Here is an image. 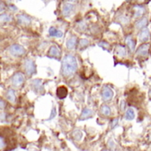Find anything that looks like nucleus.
Segmentation results:
<instances>
[{"instance_id":"obj_1","label":"nucleus","mask_w":151,"mask_h":151,"mask_svg":"<svg viewBox=\"0 0 151 151\" xmlns=\"http://www.w3.org/2000/svg\"><path fill=\"white\" fill-rule=\"evenodd\" d=\"M78 69V62L76 58L72 54H67L63 58L61 65V73L64 77L69 78L73 76Z\"/></svg>"},{"instance_id":"obj_2","label":"nucleus","mask_w":151,"mask_h":151,"mask_svg":"<svg viewBox=\"0 0 151 151\" xmlns=\"http://www.w3.org/2000/svg\"><path fill=\"white\" fill-rule=\"evenodd\" d=\"M25 81H26V77H25L24 73H22L20 72L15 73L11 77V84L15 88H21L23 86V84L25 83Z\"/></svg>"},{"instance_id":"obj_3","label":"nucleus","mask_w":151,"mask_h":151,"mask_svg":"<svg viewBox=\"0 0 151 151\" xmlns=\"http://www.w3.org/2000/svg\"><path fill=\"white\" fill-rule=\"evenodd\" d=\"M8 51H9V54L11 56L15 57V58H19V57H22L26 54V49L19 43L12 44L9 47Z\"/></svg>"},{"instance_id":"obj_4","label":"nucleus","mask_w":151,"mask_h":151,"mask_svg":"<svg viewBox=\"0 0 151 151\" xmlns=\"http://www.w3.org/2000/svg\"><path fill=\"white\" fill-rule=\"evenodd\" d=\"M23 68H24L25 73L27 76H32V75H34L36 73V65H35V63L31 58L25 59V61L23 63Z\"/></svg>"},{"instance_id":"obj_5","label":"nucleus","mask_w":151,"mask_h":151,"mask_svg":"<svg viewBox=\"0 0 151 151\" xmlns=\"http://www.w3.org/2000/svg\"><path fill=\"white\" fill-rule=\"evenodd\" d=\"M16 20L17 23L19 26H24V27H27L30 26L32 23V19L30 16H28L26 13H19L16 16Z\"/></svg>"},{"instance_id":"obj_6","label":"nucleus","mask_w":151,"mask_h":151,"mask_svg":"<svg viewBox=\"0 0 151 151\" xmlns=\"http://www.w3.org/2000/svg\"><path fill=\"white\" fill-rule=\"evenodd\" d=\"M47 57L50 58H56V59H59L61 57V50L59 49V47L58 45H51L48 50L47 53Z\"/></svg>"},{"instance_id":"obj_7","label":"nucleus","mask_w":151,"mask_h":151,"mask_svg":"<svg viewBox=\"0 0 151 151\" xmlns=\"http://www.w3.org/2000/svg\"><path fill=\"white\" fill-rule=\"evenodd\" d=\"M101 95H102V98L104 101H111L114 96V91L112 90V88L111 87L105 86L103 88Z\"/></svg>"},{"instance_id":"obj_8","label":"nucleus","mask_w":151,"mask_h":151,"mask_svg":"<svg viewBox=\"0 0 151 151\" xmlns=\"http://www.w3.org/2000/svg\"><path fill=\"white\" fill-rule=\"evenodd\" d=\"M74 11V5L73 4H71L70 2L65 3L62 6V14L65 17H68L70 16Z\"/></svg>"},{"instance_id":"obj_9","label":"nucleus","mask_w":151,"mask_h":151,"mask_svg":"<svg viewBox=\"0 0 151 151\" xmlns=\"http://www.w3.org/2000/svg\"><path fill=\"white\" fill-rule=\"evenodd\" d=\"M31 87L35 93H42L43 92V85H42V81L39 79L33 80L31 81Z\"/></svg>"},{"instance_id":"obj_10","label":"nucleus","mask_w":151,"mask_h":151,"mask_svg":"<svg viewBox=\"0 0 151 151\" xmlns=\"http://www.w3.org/2000/svg\"><path fill=\"white\" fill-rule=\"evenodd\" d=\"M5 97H6L7 101L10 102L11 104H15L16 100H17L16 91L13 88H8L6 93H5Z\"/></svg>"},{"instance_id":"obj_11","label":"nucleus","mask_w":151,"mask_h":151,"mask_svg":"<svg viewBox=\"0 0 151 151\" xmlns=\"http://www.w3.org/2000/svg\"><path fill=\"white\" fill-rule=\"evenodd\" d=\"M148 54H149V44L147 43L142 44L136 51V55L140 57H147Z\"/></svg>"},{"instance_id":"obj_12","label":"nucleus","mask_w":151,"mask_h":151,"mask_svg":"<svg viewBox=\"0 0 151 151\" xmlns=\"http://www.w3.org/2000/svg\"><path fill=\"white\" fill-rule=\"evenodd\" d=\"M49 35L51 37L61 38V37H63V32L55 27H50L49 28Z\"/></svg>"},{"instance_id":"obj_13","label":"nucleus","mask_w":151,"mask_h":151,"mask_svg":"<svg viewBox=\"0 0 151 151\" xmlns=\"http://www.w3.org/2000/svg\"><path fill=\"white\" fill-rule=\"evenodd\" d=\"M77 37L76 36H71V37H69L68 39H67V41H66V43H65V45H66V48L68 49V50H74L75 49V47H76V45H77Z\"/></svg>"},{"instance_id":"obj_14","label":"nucleus","mask_w":151,"mask_h":151,"mask_svg":"<svg viewBox=\"0 0 151 151\" xmlns=\"http://www.w3.org/2000/svg\"><path fill=\"white\" fill-rule=\"evenodd\" d=\"M57 96L59 98V99H64L67 96V94H68V90L67 88L65 87V86H60L57 88Z\"/></svg>"},{"instance_id":"obj_15","label":"nucleus","mask_w":151,"mask_h":151,"mask_svg":"<svg viewBox=\"0 0 151 151\" xmlns=\"http://www.w3.org/2000/svg\"><path fill=\"white\" fill-rule=\"evenodd\" d=\"M13 20V16L11 13H1L0 14V23L6 24Z\"/></svg>"},{"instance_id":"obj_16","label":"nucleus","mask_w":151,"mask_h":151,"mask_svg":"<svg viewBox=\"0 0 151 151\" xmlns=\"http://www.w3.org/2000/svg\"><path fill=\"white\" fill-rule=\"evenodd\" d=\"M115 54L119 58H125L127 56V50L123 45H117L115 48Z\"/></svg>"},{"instance_id":"obj_17","label":"nucleus","mask_w":151,"mask_h":151,"mask_svg":"<svg viewBox=\"0 0 151 151\" xmlns=\"http://www.w3.org/2000/svg\"><path fill=\"white\" fill-rule=\"evenodd\" d=\"M145 9L143 6L142 5H134V18L138 19L141 18L143 14H144Z\"/></svg>"},{"instance_id":"obj_18","label":"nucleus","mask_w":151,"mask_h":151,"mask_svg":"<svg viewBox=\"0 0 151 151\" xmlns=\"http://www.w3.org/2000/svg\"><path fill=\"white\" fill-rule=\"evenodd\" d=\"M149 39H150V31L148 28H143L139 35V40L144 42H147Z\"/></svg>"},{"instance_id":"obj_19","label":"nucleus","mask_w":151,"mask_h":151,"mask_svg":"<svg viewBox=\"0 0 151 151\" xmlns=\"http://www.w3.org/2000/svg\"><path fill=\"white\" fill-rule=\"evenodd\" d=\"M126 42H127V45L129 49V50L131 52H134L135 50V46H136V42L132 38V36L128 35L126 39Z\"/></svg>"},{"instance_id":"obj_20","label":"nucleus","mask_w":151,"mask_h":151,"mask_svg":"<svg viewBox=\"0 0 151 151\" xmlns=\"http://www.w3.org/2000/svg\"><path fill=\"white\" fill-rule=\"evenodd\" d=\"M93 114V111L89 109V108H84L81 111V117H80V120H85L88 119L89 118H91Z\"/></svg>"},{"instance_id":"obj_21","label":"nucleus","mask_w":151,"mask_h":151,"mask_svg":"<svg viewBox=\"0 0 151 151\" xmlns=\"http://www.w3.org/2000/svg\"><path fill=\"white\" fill-rule=\"evenodd\" d=\"M100 111L105 117H109L111 114V107L108 106V105H106V104H104V105L101 106Z\"/></svg>"},{"instance_id":"obj_22","label":"nucleus","mask_w":151,"mask_h":151,"mask_svg":"<svg viewBox=\"0 0 151 151\" xmlns=\"http://www.w3.org/2000/svg\"><path fill=\"white\" fill-rule=\"evenodd\" d=\"M135 118V113H134V109L132 108H129L127 111H126V114H125V119L127 120H133Z\"/></svg>"},{"instance_id":"obj_23","label":"nucleus","mask_w":151,"mask_h":151,"mask_svg":"<svg viewBox=\"0 0 151 151\" xmlns=\"http://www.w3.org/2000/svg\"><path fill=\"white\" fill-rule=\"evenodd\" d=\"M147 24H148V19L146 18H144V19H142L137 21V23L135 24V27L137 29H142V28L143 29L147 26Z\"/></svg>"},{"instance_id":"obj_24","label":"nucleus","mask_w":151,"mask_h":151,"mask_svg":"<svg viewBox=\"0 0 151 151\" xmlns=\"http://www.w3.org/2000/svg\"><path fill=\"white\" fill-rule=\"evenodd\" d=\"M8 145V142L5 136L4 135H0V150H4Z\"/></svg>"},{"instance_id":"obj_25","label":"nucleus","mask_w":151,"mask_h":151,"mask_svg":"<svg viewBox=\"0 0 151 151\" xmlns=\"http://www.w3.org/2000/svg\"><path fill=\"white\" fill-rule=\"evenodd\" d=\"M72 135H73V139L75 141H80L82 138V133H81V130H75V131H73Z\"/></svg>"},{"instance_id":"obj_26","label":"nucleus","mask_w":151,"mask_h":151,"mask_svg":"<svg viewBox=\"0 0 151 151\" xmlns=\"http://www.w3.org/2000/svg\"><path fill=\"white\" fill-rule=\"evenodd\" d=\"M88 44H89V41L88 40H87V39H81V41L79 42L80 50H83V49L87 48Z\"/></svg>"},{"instance_id":"obj_27","label":"nucleus","mask_w":151,"mask_h":151,"mask_svg":"<svg viewBox=\"0 0 151 151\" xmlns=\"http://www.w3.org/2000/svg\"><path fill=\"white\" fill-rule=\"evenodd\" d=\"M108 147H109V150L111 151H116V144H115V142H113L112 139H111L108 142Z\"/></svg>"},{"instance_id":"obj_28","label":"nucleus","mask_w":151,"mask_h":151,"mask_svg":"<svg viewBox=\"0 0 151 151\" xmlns=\"http://www.w3.org/2000/svg\"><path fill=\"white\" fill-rule=\"evenodd\" d=\"M77 27H78L77 29H78L79 31L82 32V31H84V30L87 28V25H86V23H85L84 21H81V22H80V23L78 24Z\"/></svg>"},{"instance_id":"obj_29","label":"nucleus","mask_w":151,"mask_h":151,"mask_svg":"<svg viewBox=\"0 0 151 151\" xmlns=\"http://www.w3.org/2000/svg\"><path fill=\"white\" fill-rule=\"evenodd\" d=\"M56 115H57V109H56V107H53L52 110H51V112H50V117L48 119V120L53 119L56 117Z\"/></svg>"},{"instance_id":"obj_30","label":"nucleus","mask_w":151,"mask_h":151,"mask_svg":"<svg viewBox=\"0 0 151 151\" xmlns=\"http://www.w3.org/2000/svg\"><path fill=\"white\" fill-rule=\"evenodd\" d=\"M100 47H102V48H104V49H105V50H107V49H109L110 48V44L108 43V42H99V44H98Z\"/></svg>"},{"instance_id":"obj_31","label":"nucleus","mask_w":151,"mask_h":151,"mask_svg":"<svg viewBox=\"0 0 151 151\" xmlns=\"http://www.w3.org/2000/svg\"><path fill=\"white\" fill-rule=\"evenodd\" d=\"M119 123V119H113L111 121V127L113 129Z\"/></svg>"},{"instance_id":"obj_32","label":"nucleus","mask_w":151,"mask_h":151,"mask_svg":"<svg viewBox=\"0 0 151 151\" xmlns=\"http://www.w3.org/2000/svg\"><path fill=\"white\" fill-rule=\"evenodd\" d=\"M6 106V104L4 100L0 99V110H4Z\"/></svg>"},{"instance_id":"obj_33","label":"nucleus","mask_w":151,"mask_h":151,"mask_svg":"<svg viewBox=\"0 0 151 151\" xmlns=\"http://www.w3.org/2000/svg\"><path fill=\"white\" fill-rule=\"evenodd\" d=\"M5 8H6L5 4H3V3H0V13H2V12L5 10Z\"/></svg>"},{"instance_id":"obj_34","label":"nucleus","mask_w":151,"mask_h":151,"mask_svg":"<svg viewBox=\"0 0 151 151\" xmlns=\"http://www.w3.org/2000/svg\"><path fill=\"white\" fill-rule=\"evenodd\" d=\"M126 108V103L125 101H121V104H120V110L121 111H124Z\"/></svg>"},{"instance_id":"obj_35","label":"nucleus","mask_w":151,"mask_h":151,"mask_svg":"<svg viewBox=\"0 0 151 151\" xmlns=\"http://www.w3.org/2000/svg\"><path fill=\"white\" fill-rule=\"evenodd\" d=\"M9 8H11V10H12V11H13V12L17 11V8L15 7V5H10V6H9Z\"/></svg>"},{"instance_id":"obj_36","label":"nucleus","mask_w":151,"mask_h":151,"mask_svg":"<svg viewBox=\"0 0 151 151\" xmlns=\"http://www.w3.org/2000/svg\"><path fill=\"white\" fill-rule=\"evenodd\" d=\"M137 1H138L139 3H144V2H145L146 0H137Z\"/></svg>"},{"instance_id":"obj_37","label":"nucleus","mask_w":151,"mask_h":151,"mask_svg":"<svg viewBox=\"0 0 151 151\" xmlns=\"http://www.w3.org/2000/svg\"><path fill=\"white\" fill-rule=\"evenodd\" d=\"M149 95H150V98L151 99V89L150 90V92H149Z\"/></svg>"},{"instance_id":"obj_38","label":"nucleus","mask_w":151,"mask_h":151,"mask_svg":"<svg viewBox=\"0 0 151 151\" xmlns=\"http://www.w3.org/2000/svg\"><path fill=\"white\" fill-rule=\"evenodd\" d=\"M68 2H74V1H76V0H67Z\"/></svg>"},{"instance_id":"obj_39","label":"nucleus","mask_w":151,"mask_h":151,"mask_svg":"<svg viewBox=\"0 0 151 151\" xmlns=\"http://www.w3.org/2000/svg\"><path fill=\"white\" fill-rule=\"evenodd\" d=\"M42 1H44V2H45V3H47V2H48V1H49V0H42Z\"/></svg>"},{"instance_id":"obj_40","label":"nucleus","mask_w":151,"mask_h":151,"mask_svg":"<svg viewBox=\"0 0 151 151\" xmlns=\"http://www.w3.org/2000/svg\"><path fill=\"white\" fill-rule=\"evenodd\" d=\"M150 142H151V134H150Z\"/></svg>"},{"instance_id":"obj_41","label":"nucleus","mask_w":151,"mask_h":151,"mask_svg":"<svg viewBox=\"0 0 151 151\" xmlns=\"http://www.w3.org/2000/svg\"><path fill=\"white\" fill-rule=\"evenodd\" d=\"M127 2H129V1H131V0H127Z\"/></svg>"},{"instance_id":"obj_42","label":"nucleus","mask_w":151,"mask_h":151,"mask_svg":"<svg viewBox=\"0 0 151 151\" xmlns=\"http://www.w3.org/2000/svg\"><path fill=\"white\" fill-rule=\"evenodd\" d=\"M102 151H107V150H102Z\"/></svg>"}]
</instances>
